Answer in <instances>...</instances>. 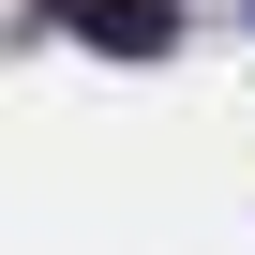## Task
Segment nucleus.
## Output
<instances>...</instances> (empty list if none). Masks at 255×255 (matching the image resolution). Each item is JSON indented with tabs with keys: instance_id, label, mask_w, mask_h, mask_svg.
<instances>
[{
	"instance_id": "1",
	"label": "nucleus",
	"mask_w": 255,
	"mask_h": 255,
	"mask_svg": "<svg viewBox=\"0 0 255 255\" xmlns=\"http://www.w3.org/2000/svg\"><path fill=\"white\" fill-rule=\"evenodd\" d=\"M45 15H60L75 45H105V60H165V45H180V0H45Z\"/></svg>"
}]
</instances>
